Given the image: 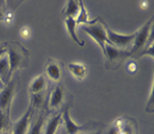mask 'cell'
I'll list each match as a JSON object with an SVG mask.
<instances>
[{"label":"cell","instance_id":"obj_22","mask_svg":"<svg viewBox=\"0 0 154 134\" xmlns=\"http://www.w3.org/2000/svg\"><path fill=\"white\" fill-rule=\"evenodd\" d=\"M20 37L24 40H28L31 38V29L29 28L28 25H23L21 30H20Z\"/></svg>","mask_w":154,"mask_h":134},{"label":"cell","instance_id":"obj_5","mask_svg":"<svg viewBox=\"0 0 154 134\" xmlns=\"http://www.w3.org/2000/svg\"><path fill=\"white\" fill-rule=\"evenodd\" d=\"M105 68L107 70H118L128 57H130L129 50H123L111 44L105 45L104 48Z\"/></svg>","mask_w":154,"mask_h":134},{"label":"cell","instance_id":"obj_4","mask_svg":"<svg viewBox=\"0 0 154 134\" xmlns=\"http://www.w3.org/2000/svg\"><path fill=\"white\" fill-rule=\"evenodd\" d=\"M81 30L86 34H88L89 37L98 45L103 50L104 54L105 45L107 44V37H106V23L102 18H96L93 22L89 24L81 25Z\"/></svg>","mask_w":154,"mask_h":134},{"label":"cell","instance_id":"obj_21","mask_svg":"<svg viewBox=\"0 0 154 134\" xmlns=\"http://www.w3.org/2000/svg\"><path fill=\"white\" fill-rule=\"evenodd\" d=\"M154 79L152 78V85H151V92H149V100L147 101L146 111L152 113L154 111Z\"/></svg>","mask_w":154,"mask_h":134},{"label":"cell","instance_id":"obj_20","mask_svg":"<svg viewBox=\"0 0 154 134\" xmlns=\"http://www.w3.org/2000/svg\"><path fill=\"white\" fill-rule=\"evenodd\" d=\"M11 112H4L0 110V133L7 129H11Z\"/></svg>","mask_w":154,"mask_h":134},{"label":"cell","instance_id":"obj_7","mask_svg":"<svg viewBox=\"0 0 154 134\" xmlns=\"http://www.w3.org/2000/svg\"><path fill=\"white\" fill-rule=\"evenodd\" d=\"M69 110L70 109H63L61 111L62 113V124L64 125V131H65L67 134H82L86 133V132H90L91 129H90V125H91V122H88L86 124H82V125H79V124H75L70 117V113H69Z\"/></svg>","mask_w":154,"mask_h":134},{"label":"cell","instance_id":"obj_23","mask_svg":"<svg viewBox=\"0 0 154 134\" xmlns=\"http://www.w3.org/2000/svg\"><path fill=\"white\" fill-rule=\"evenodd\" d=\"M144 55H149V56H151V57H152V59L154 60V43H153V44L149 45V47H147L146 49L144 50L143 54H142V56H144Z\"/></svg>","mask_w":154,"mask_h":134},{"label":"cell","instance_id":"obj_10","mask_svg":"<svg viewBox=\"0 0 154 134\" xmlns=\"http://www.w3.org/2000/svg\"><path fill=\"white\" fill-rule=\"evenodd\" d=\"M46 76L55 84H60L63 78V64L55 59H49L46 63Z\"/></svg>","mask_w":154,"mask_h":134},{"label":"cell","instance_id":"obj_27","mask_svg":"<svg viewBox=\"0 0 154 134\" xmlns=\"http://www.w3.org/2000/svg\"><path fill=\"white\" fill-rule=\"evenodd\" d=\"M82 134H102V132L100 131H90V132H86Z\"/></svg>","mask_w":154,"mask_h":134},{"label":"cell","instance_id":"obj_15","mask_svg":"<svg viewBox=\"0 0 154 134\" xmlns=\"http://www.w3.org/2000/svg\"><path fill=\"white\" fill-rule=\"evenodd\" d=\"M67 69L71 72L72 76L79 81L83 80L88 75V67L85 63H80V62H74L73 63L72 62V63L67 64Z\"/></svg>","mask_w":154,"mask_h":134},{"label":"cell","instance_id":"obj_13","mask_svg":"<svg viewBox=\"0 0 154 134\" xmlns=\"http://www.w3.org/2000/svg\"><path fill=\"white\" fill-rule=\"evenodd\" d=\"M47 88H48L47 77L45 75H39L31 80V83L29 85V93H30V95L39 94V93L46 92Z\"/></svg>","mask_w":154,"mask_h":134},{"label":"cell","instance_id":"obj_2","mask_svg":"<svg viewBox=\"0 0 154 134\" xmlns=\"http://www.w3.org/2000/svg\"><path fill=\"white\" fill-rule=\"evenodd\" d=\"M153 16L135 32V40L130 49V57L139 59L143 52L153 44Z\"/></svg>","mask_w":154,"mask_h":134},{"label":"cell","instance_id":"obj_9","mask_svg":"<svg viewBox=\"0 0 154 134\" xmlns=\"http://www.w3.org/2000/svg\"><path fill=\"white\" fill-rule=\"evenodd\" d=\"M33 115H34V110H33L32 107L29 106L28 110L24 112L22 117L14 124H11V134H28L31 123H32Z\"/></svg>","mask_w":154,"mask_h":134},{"label":"cell","instance_id":"obj_16","mask_svg":"<svg viewBox=\"0 0 154 134\" xmlns=\"http://www.w3.org/2000/svg\"><path fill=\"white\" fill-rule=\"evenodd\" d=\"M11 67H9V62H8V57L7 55H4L0 57V80L1 83L5 85H7L11 79Z\"/></svg>","mask_w":154,"mask_h":134},{"label":"cell","instance_id":"obj_26","mask_svg":"<svg viewBox=\"0 0 154 134\" xmlns=\"http://www.w3.org/2000/svg\"><path fill=\"white\" fill-rule=\"evenodd\" d=\"M6 5V2L4 1L2 4H0V22L4 21V15H5V11H4V6Z\"/></svg>","mask_w":154,"mask_h":134},{"label":"cell","instance_id":"obj_28","mask_svg":"<svg viewBox=\"0 0 154 134\" xmlns=\"http://www.w3.org/2000/svg\"><path fill=\"white\" fill-rule=\"evenodd\" d=\"M0 134H11V129H7V131H4V132H1Z\"/></svg>","mask_w":154,"mask_h":134},{"label":"cell","instance_id":"obj_8","mask_svg":"<svg viewBox=\"0 0 154 134\" xmlns=\"http://www.w3.org/2000/svg\"><path fill=\"white\" fill-rule=\"evenodd\" d=\"M17 87V79H11V81L4 86L0 91V110L4 112H11V106L15 97Z\"/></svg>","mask_w":154,"mask_h":134},{"label":"cell","instance_id":"obj_29","mask_svg":"<svg viewBox=\"0 0 154 134\" xmlns=\"http://www.w3.org/2000/svg\"><path fill=\"white\" fill-rule=\"evenodd\" d=\"M2 88H4V84H2V83H1V80H0V91H1Z\"/></svg>","mask_w":154,"mask_h":134},{"label":"cell","instance_id":"obj_6","mask_svg":"<svg viewBox=\"0 0 154 134\" xmlns=\"http://www.w3.org/2000/svg\"><path fill=\"white\" fill-rule=\"evenodd\" d=\"M106 37H107V43L113 46H116L118 48L123 50L131 49L134 40H135V32L130 34H118L116 31L111 30L109 25L106 24Z\"/></svg>","mask_w":154,"mask_h":134},{"label":"cell","instance_id":"obj_14","mask_svg":"<svg viewBox=\"0 0 154 134\" xmlns=\"http://www.w3.org/2000/svg\"><path fill=\"white\" fill-rule=\"evenodd\" d=\"M47 101H48L47 91L42 92V93H39V94L30 95V106L33 108L34 112L47 110Z\"/></svg>","mask_w":154,"mask_h":134},{"label":"cell","instance_id":"obj_11","mask_svg":"<svg viewBox=\"0 0 154 134\" xmlns=\"http://www.w3.org/2000/svg\"><path fill=\"white\" fill-rule=\"evenodd\" d=\"M49 113L50 112H48L47 110L34 112L32 118V123H31V126H30L28 134H44L45 123H46Z\"/></svg>","mask_w":154,"mask_h":134},{"label":"cell","instance_id":"obj_17","mask_svg":"<svg viewBox=\"0 0 154 134\" xmlns=\"http://www.w3.org/2000/svg\"><path fill=\"white\" fill-rule=\"evenodd\" d=\"M64 22H65V27H66V31H67V34L69 36L71 37V39L73 41H75L79 46H81L83 47L85 46V41L79 39V37H78V34H77V23H75V20L74 18H71V17H65L64 18Z\"/></svg>","mask_w":154,"mask_h":134},{"label":"cell","instance_id":"obj_12","mask_svg":"<svg viewBox=\"0 0 154 134\" xmlns=\"http://www.w3.org/2000/svg\"><path fill=\"white\" fill-rule=\"evenodd\" d=\"M62 125L61 112H51L48 115V118L45 123L44 134H56L58 127Z\"/></svg>","mask_w":154,"mask_h":134},{"label":"cell","instance_id":"obj_18","mask_svg":"<svg viewBox=\"0 0 154 134\" xmlns=\"http://www.w3.org/2000/svg\"><path fill=\"white\" fill-rule=\"evenodd\" d=\"M80 11V1H73V0H69L66 2L65 8L63 11V16L71 17V18H77L78 14Z\"/></svg>","mask_w":154,"mask_h":134},{"label":"cell","instance_id":"obj_19","mask_svg":"<svg viewBox=\"0 0 154 134\" xmlns=\"http://www.w3.org/2000/svg\"><path fill=\"white\" fill-rule=\"evenodd\" d=\"M91 22L90 18H89V13L87 11V8L83 4L82 1H80V11L78 14L77 18H75V23L77 25H85V24H89Z\"/></svg>","mask_w":154,"mask_h":134},{"label":"cell","instance_id":"obj_25","mask_svg":"<svg viewBox=\"0 0 154 134\" xmlns=\"http://www.w3.org/2000/svg\"><path fill=\"white\" fill-rule=\"evenodd\" d=\"M136 70H137V65H136V63L132 61L131 63H129V65H128V71L129 72H136Z\"/></svg>","mask_w":154,"mask_h":134},{"label":"cell","instance_id":"obj_1","mask_svg":"<svg viewBox=\"0 0 154 134\" xmlns=\"http://www.w3.org/2000/svg\"><path fill=\"white\" fill-rule=\"evenodd\" d=\"M9 67H11V75L18 71L20 69L29 67L30 63V52H29L21 43L18 41H9L7 43V53Z\"/></svg>","mask_w":154,"mask_h":134},{"label":"cell","instance_id":"obj_3","mask_svg":"<svg viewBox=\"0 0 154 134\" xmlns=\"http://www.w3.org/2000/svg\"><path fill=\"white\" fill-rule=\"evenodd\" d=\"M73 103L72 96L63 85L56 84L50 91L48 101H47V110L48 112H61L63 109H70Z\"/></svg>","mask_w":154,"mask_h":134},{"label":"cell","instance_id":"obj_30","mask_svg":"<svg viewBox=\"0 0 154 134\" xmlns=\"http://www.w3.org/2000/svg\"><path fill=\"white\" fill-rule=\"evenodd\" d=\"M61 134H67V133H66L65 131H64V129H63V131H62V132H61Z\"/></svg>","mask_w":154,"mask_h":134},{"label":"cell","instance_id":"obj_24","mask_svg":"<svg viewBox=\"0 0 154 134\" xmlns=\"http://www.w3.org/2000/svg\"><path fill=\"white\" fill-rule=\"evenodd\" d=\"M7 53V43H0V57Z\"/></svg>","mask_w":154,"mask_h":134}]
</instances>
